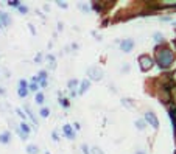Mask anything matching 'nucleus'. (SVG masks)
Segmentation results:
<instances>
[{
  "instance_id": "12",
  "label": "nucleus",
  "mask_w": 176,
  "mask_h": 154,
  "mask_svg": "<svg viewBox=\"0 0 176 154\" xmlns=\"http://www.w3.org/2000/svg\"><path fill=\"white\" fill-rule=\"evenodd\" d=\"M8 142H10V134L8 132L0 136V143H8Z\"/></svg>"
},
{
  "instance_id": "13",
  "label": "nucleus",
  "mask_w": 176,
  "mask_h": 154,
  "mask_svg": "<svg viewBox=\"0 0 176 154\" xmlns=\"http://www.w3.org/2000/svg\"><path fill=\"white\" fill-rule=\"evenodd\" d=\"M25 111H27V114H28V117H30V118L33 120V123H38V121H36V117H34V115L31 114V111H30V108H28V106H25Z\"/></svg>"
},
{
  "instance_id": "26",
  "label": "nucleus",
  "mask_w": 176,
  "mask_h": 154,
  "mask_svg": "<svg viewBox=\"0 0 176 154\" xmlns=\"http://www.w3.org/2000/svg\"><path fill=\"white\" fill-rule=\"evenodd\" d=\"M28 89H30V90H36V89H38V84H34V83H33V84H30V87H28Z\"/></svg>"
},
{
  "instance_id": "24",
  "label": "nucleus",
  "mask_w": 176,
  "mask_h": 154,
  "mask_svg": "<svg viewBox=\"0 0 176 154\" xmlns=\"http://www.w3.org/2000/svg\"><path fill=\"white\" fill-rule=\"evenodd\" d=\"M16 112H17V115H19V117H22V118H25V114L22 112V109H16Z\"/></svg>"
},
{
  "instance_id": "1",
  "label": "nucleus",
  "mask_w": 176,
  "mask_h": 154,
  "mask_svg": "<svg viewBox=\"0 0 176 154\" xmlns=\"http://www.w3.org/2000/svg\"><path fill=\"white\" fill-rule=\"evenodd\" d=\"M156 59H158V64H159L161 69H167V67L171 65V62L174 59V55H173L171 50L164 48V50H159L156 53Z\"/></svg>"
},
{
  "instance_id": "20",
  "label": "nucleus",
  "mask_w": 176,
  "mask_h": 154,
  "mask_svg": "<svg viewBox=\"0 0 176 154\" xmlns=\"http://www.w3.org/2000/svg\"><path fill=\"white\" fill-rule=\"evenodd\" d=\"M48 114H50V111H48L47 108H44V109L41 111V115H42V117H48Z\"/></svg>"
},
{
  "instance_id": "11",
  "label": "nucleus",
  "mask_w": 176,
  "mask_h": 154,
  "mask_svg": "<svg viewBox=\"0 0 176 154\" xmlns=\"http://www.w3.org/2000/svg\"><path fill=\"white\" fill-rule=\"evenodd\" d=\"M89 86H90V83H89V81H83V83H81V89H80V93H84V92L89 89Z\"/></svg>"
},
{
  "instance_id": "27",
  "label": "nucleus",
  "mask_w": 176,
  "mask_h": 154,
  "mask_svg": "<svg viewBox=\"0 0 176 154\" xmlns=\"http://www.w3.org/2000/svg\"><path fill=\"white\" fill-rule=\"evenodd\" d=\"M81 148H83V152H84V154H89V149H87V146H86V145H83Z\"/></svg>"
},
{
  "instance_id": "21",
  "label": "nucleus",
  "mask_w": 176,
  "mask_h": 154,
  "mask_svg": "<svg viewBox=\"0 0 176 154\" xmlns=\"http://www.w3.org/2000/svg\"><path fill=\"white\" fill-rule=\"evenodd\" d=\"M17 8H19V11H20L22 14H25V13H27V11H28V8H27V6H20V5H19Z\"/></svg>"
},
{
  "instance_id": "23",
  "label": "nucleus",
  "mask_w": 176,
  "mask_h": 154,
  "mask_svg": "<svg viewBox=\"0 0 176 154\" xmlns=\"http://www.w3.org/2000/svg\"><path fill=\"white\" fill-rule=\"evenodd\" d=\"M8 5L10 6H19V2L17 0H11V2H8Z\"/></svg>"
},
{
  "instance_id": "10",
  "label": "nucleus",
  "mask_w": 176,
  "mask_h": 154,
  "mask_svg": "<svg viewBox=\"0 0 176 154\" xmlns=\"http://www.w3.org/2000/svg\"><path fill=\"white\" fill-rule=\"evenodd\" d=\"M27 151H28V154H38V152H39V149H38L36 145H28Z\"/></svg>"
},
{
  "instance_id": "14",
  "label": "nucleus",
  "mask_w": 176,
  "mask_h": 154,
  "mask_svg": "<svg viewBox=\"0 0 176 154\" xmlns=\"http://www.w3.org/2000/svg\"><path fill=\"white\" fill-rule=\"evenodd\" d=\"M36 103H39V105H42L44 103V93H36Z\"/></svg>"
},
{
  "instance_id": "19",
  "label": "nucleus",
  "mask_w": 176,
  "mask_h": 154,
  "mask_svg": "<svg viewBox=\"0 0 176 154\" xmlns=\"http://www.w3.org/2000/svg\"><path fill=\"white\" fill-rule=\"evenodd\" d=\"M17 134H19V136H20V139H22V140H27V137H28V136H27V134H23V132H22V131H20V129H19V128H17Z\"/></svg>"
},
{
  "instance_id": "28",
  "label": "nucleus",
  "mask_w": 176,
  "mask_h": 154,
  "mask_svg": "<svg viewBox=\"0 0 176 154\" xmlns=\"http://www.w3.org/2000/svg\"><path fill=\"white\" fill-rule=\"evenodd\" d=\"M58 6H61V8H67V5H66V3H61V2H58Z\"/></svg>"
},
{
  "instance_id": "7",
  "label": "nucleus",
  "mask_w": 176,
  "mask_h": 154,
  "mask_svg": "<svg viewBox=\"0 0 176 154\" xmlns=\"http://www.w3.org/2000/svg\"><path fill=\"white\" fill-rule=\"evenodd\" d=\"M64 134H66L70 140H73V139H75V134H73V131L70 129V126H69V124H66V126H64Z\"/></svg>"
},
{
  "instance_id": "25",
  "label": "nucleus",
  "mask_w": 176,
  "mask_h": 154,
  "mask_svg": "<svg viewBox=\"0 0 176 154\" xmlns=\"http://www.w3.org/2000/svg\"><path fill=\"white\" fill-rule=\"evenodd\" d=\"M80 10H81V11H89V8H87L86 5H83V3H80Z\"/></svg>"
},
{
  "instance_id": "9",
  "label": "nucleus",
  "mask_w": 176,
  "mask_h": 154,
  "mask_svg": "<svg viewBox=\"0 0 176 154\" xmlns=\"http://www.w3.org/2000/svg\"><path fill=\"white\" fill-rule=\"evenodd\" d=\"M19 129H20V131H22L23 134H27V136L30 134V128H28V124H27V123H20Z\"/></svg>"
},
{
  "instance_id": "6",
  "label": "nucleus",
  "mask_w": 176,
  "mask_h": 154,
  "mask_svg": "<svg viewBox=\"0 0 176 154\" xmlns=\"http://www.w3.org/2000/svg\"><path fill=\"white\" fill-rule=\"evenodd\" d=\"M27 93H28V84L22 80V81L19 83V97L25 98V97H27Z\"/></svg>"
},
{
  "instance_id": "31",
  "label": "nucleus",
  "mask_w": 176,
  "mask_h": 154,
  "mask_svg": "<svg viewBox=\"0 0 176 154\" xmlns=\"http://www.w3.org/2000/svg\"><path fill=\"white\" fill-rule=\"evenodd\" d=\"M173 114V112H171ZM173 117H174V120H176V111H174V114H173Z\"/></svg>"
},
{
  "instance_id": "5",
  "label": "nucleus",
  "mask_w": 176,
  "mask_h": 154,
  "mask_svg": "<svg viewBox=\"0 0 176 154\" xmlns=\"http://www.w3.org/2000/svg\"><path fill=\"white\" fill-rule=\"evenodd\" d=\"M120 47H122V50L125 51V53H130V51L133 50V47H134V41L133 39H123Z\"/></svg>"
},
{
  "instance_id": "15",
  "label": "nucleus",
  "mask_w": 176,
  "mask_h": 154,
  "mask_svg": "<svg viewBox=\"0 0 176 154\" xmlns=\"http://www.w3.org/2000/svg\"><path fill=\"white\" fill-rule=\"evenodd\" d=\"M136 126H137V129H143V128H145V121H142V120H137L136 121Z\"/></svg>"
},
{
  "instance_id": "22",
  "label": "nucleus",
  "mask_w": 176,
  "mask_h": 154,
  "mask_svg": "<svg viewBox=\"0 0 176 154\" xmlns=\"http://www.w3.org/2000/svg\"><path fill=\"white\" fill-rule=\"evenodd\" d=\"M75 86H77V80H70V81H69V87L73 89Z\"/></svg>"
},
{
  "instance_id": "29",
  "label": "nucleus",
  "mask_w": 176,
  "mask_h": 154,
  "mask_svg": "<svg viewBox=\"0 0 176 154\" xmlns=\"http://www.w3.org/2000/svg\"><path fill=\"white\" fill-rule=\"evenodd\" d=\"M28 27H30V31H31V34H34V28H33V25L30 23V25H28Z\"/></svg>"
},
{
  "instance_id": "30",
  "label": "nucleus",
  "mask_w": 176,
  "mask_h": 154,
  "mask_svg": "<svg viewBox=\"0 0 176 154\" xmlns=\"http://www.w3.org/2000/svg\"><path fill=\"white\" fill-rule=\"evenodd\" d=\"M173 80H174V81H176V72H174V73H173Z\"/></svg>"
},
{
  "instance_id": "17",
  "label": "nucleus",
  "mask_w": 176,
  "mask_h": 154,
  "mask_svg": "<svg viewBox=\"0 0 176 154\" xmlns=\"http://www.w3.org/2000/svg\"><path fill=\"white\" fill-rule=\"evenodd\" d=\"M92 154H105V152L100 149L98 146H94V148H92Z\"/></svg>"
},
{
  "instance_id": "2",
  "label": "nucleus",
  "mask_w": 176,
  "mask_h": 154,
  "mask_svg": "<svg viewBox=\"0 0 176 154\" xmlns=\"http://www.w3.org/2000/svg\"><path fill=\"white\" fill-rule=\"evenodd\" d=\"M87 76L90 80H94V81H100L103 78V70L100 67H97V65H92V67L87 69Z\"/></svg>"
},
{
  "instance_id": "4",
  "label": "nucleus",
  "mask_w": 176,
  "mask_h": 154,
  "mask_svg": "<svg viewBox=\"0 0 176 154\" xmlns=\"http://www.w3.org/2000/svg\"><path fill=\"white\" fill-rule=\"evenodd\" d=\"M145 121L148 123V124H151L154 129H158V126H159V120H158V117L153 114V112H146L145 114Z\"/></svg>"
},
{
  "instance_id": "18",
  "label": "nucleus",
  "mask_w": 176,
  "mask_h": 154,
  "mask_svg": "<svg viewBox=\"0 0 176 154\" xmlns=\"http://www.w3.org/2000/svg\"><path fill=\"white\" fill-rule=\"evenodd\" d=\"M123 105H125V106H128V108H133V103H131V100H128V98H125V100H123Z\"/></svg>"
},
{
  "instance_id": "32",
  "label": "nucleus",
  "mask_w": 176,
  "mask_h": 154,
  "mask_svg": "<svg viewBox=\"0 0 176 154\" xmlns=\"http://www.w3.org/2000/svg\"><path fill=\"white\" fill-rule=\"evenodd\" d=\"M0 93H5V90H3V89H0Z\"/></svg>"
},
{
  "instance_id": "3",
  "label": "nucleus",
  "mask_w": 176,
  "mask_h": 154,
  "mask_svg": "<svg viewBox=\"0 0 176 154\" xmlns=\"http://www.w3.org/2000/svg\"><path fill=\"white\" fill-rule=\"evenodd\" d=\"M139 64H140V69L143 72H146V70H150V69L153 67V59L150 58V56H146V55H142L139 58Z\"/></svg>"
},
{
  "instance_id": "16",
  "label": "nucleus",
  "mask_w": 176,
  "mask_h": 154,
  "mask_svg": "<svg viewBox=\"0 0 176 154\" xmlns=\"http://www.w3.org/2000/svg\"><path fill=\"white\" fill-rule=\"evenodd\" d=\"M162 39H164V36L161 33H154V41L156 42H162Z\"/></svg>"
},
{
  "instance_id": "8",
  "label": "nucleus",
  "mask_w": 176,
  "mask_h": 154,
  "mask_svg": "<svg viewBox=\"0 0 176 154\" xmlns=\"http://www.w3.org/2000/svg\"><path fill=\"white\" fill-rule=\"evenodd\" d=\"M0 20H2V23L3 25H6V27H8V25H10V17H8V14H5V13H0Z\"/></svg>"
}]
</instances>
